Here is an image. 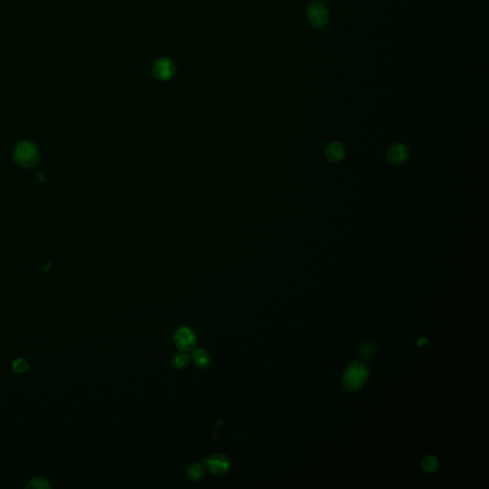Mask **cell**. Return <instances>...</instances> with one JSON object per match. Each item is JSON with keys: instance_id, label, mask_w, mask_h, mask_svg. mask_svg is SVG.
<instances>
[{"instance_id": "6da1fadb", "label": "cell", "mask_w": 489, "mask_h": 489, "mask_svg": "<svg viewBox=\"0 0 489 489\" xmlns=\"http://www.w3.org/2000/svg\"><path fill=\"white\" fill-rule=\"evenodd\" d=\"M369 377V369L360 362H355L348 366L342 378V386L344 390L349 393H354L359 390L362 386L367 382Z\"/></svg>"}, {"instance_id": "7a4b0ae2", "label": "cell", "mask_w": 489, "mask_h": 489, "mask_svg": "<svg viewBox=\"0 0 489 489\" xmlns=\"http://www.w3.org/2000/svg\"><path fill=\"white\" fill-rule=\"evenodd\" d=\"M308 20L315 28H323L330 22V13L322 2H313L308 9Z\"/></svg>"}, {"instance_id": "3957f363", "label": "cell", "mask_w": 489, "mask_h": 489, "mask_svg": "<svg viewBox=\"0 0 489 489\" xmlns=\"http://www.w3.org/2000/svg\"><path fill=\"white\" fill-rule=\"evenodd\" d=\"M173 339L180 351L188 352L195 346L196 335L190 328L180 327L174 332Z\"/></svg>"}, {"instance_id": "277c9868", "label": "cell", "mask_w": 489, "mask_h": 489, "mask_svg": "<svg viewBox=\"0 0 489 489\" xmlns=\"http://www.w3.org/2000/svg\"><path fill=\"white\" fill-rule=\"evenodd\" d=\"M206 467L213 475H224L230 467V460L224 454H214L206 459Z\"/></svg>"}, {"instance_id": "5b68a950", "label": "cell", "mask_w": 489, "mask_h": 489, "mask_svg": "<svg viewBox=\"0 0 489 489\" xmlns=\"http://www.w3.org/2000/svg\"><path fill=\"white\" fill-rule=\"evenodd\" d=\"M175 73V65L167 57H161L153 66V74L161 80H167L173 77Z\"/></svg>"}, {"instance_id": "8992f818", "label": "cell", "mask_w": 489, "mask_h": 489, "mask_svg": "<svg viewBox=\"0 0 489 489\" xmlns=\"http://www.w3.org/2000/svg\"><path fill=\"white\" fill-rule=\"evenodd\" d=\"M409 156L408 149L401 143H394L387 150L388 161L393 164L403 163Z\"/></svg>"}, {"instance_id": "52a82bcc", "label": "cell", "mask_w": 489, "mask_h": 489, "mask_svg": "<svg viewBox=\"0 0 489 489\" xmlns=\"http://www.w3.org/2000/svg\"><path fill=\"white\" fill-rule=\"evenodd\" d=\"M325 156L332 163H338L345 156V146L341 142H330L325 148Z\"/></svg>"}, {"instance_id": "ba28073f", "label": "cell", "mask_w": 489, "mask_h": 489, "mask_svg": "<svg viewBox=\"0 0 489 489\" xmlns=\"http://www.w3.org/2000/svg\"><path fill=\"white\" fill-rule=\"evenodd\" d=\"M15 157L22 164L30 165L36 160V150L31 144L23 143L16 149Z\"/></svg>"}, {"instance_id": "9c48e42d", "label": "cell", "mask_w": 489, "mask_h": 489, "mask_svg": "<svg viewBox=\"0 0 489 489\" xmlns=\"http://www.w3.org/2000/svg\"><path fill=\"white\" fill-rule=\"evenodd\" d=\"M192 358L193 363L201 369H206L211 363V356L208 352L203 348H197L192 351Z\"/></svg>"}, {"instance_id": "30bf717a", "label": "cell", "mask_w": 489, "mask_h": 489, "mask_svg": "<svg viewBox=\"0 0 489 489\" xmlns=\"http://www.w3.org/2000/svg\"><path fill=\"white\" fill-rule=\"evenodd\" d=\"M186 475L192 481H199L205 475V467L199 462L192 463L186 469Z\"/></svg>"}, {"instance_id": "8fae6325", "label": "cell", "mask_w": 489, "mask_h": 489, "mask_svg": "<svg viewBox=\"0 0 489 489\" xmlns=\"http://www.w3.org/2000/svg\"><path fill=\"white\" fill-rule=\"evenodd\" d=\"M189 355L184 351H180L171 358V365L175 369H184L189 363Z\"/></svg>"}, {"instance_id": "7c38bea8", "label": "cell", "mask_w": 489, "mask_h": 489, "mask_svg": "<svg viewBox=\"0 0 489 489\" xmlns=\"http://www.w3.org/2000/svg\"><path fill=\"white\" fill-rule=\"evenodd\" d=\"M421 467L426 473H433L439 468V461L434 456H426L421 461Z\"/></svg>"}, {"instance_id": "4fadbf2b", "label": "cell", "mask_w": 489, "mask_h": 489, "mask_svg": "<svg viewBox=\"0 0 489 489\" xmlns=\"http://www.w3.org/2000/svg\"><path fill=\"white\" fill-rule=\"evenodd\" d=\"M377 348L374 342H365L359 346V355L364 358H372L376 354Z\"/></svg>"}, {"instance_id": "5bb4252c", "label": "cell", "mask_w": 489, "mask_h": 489, "mask_svg": "<svg viewBox=\"0 0 489 489\" xmlns=\"http://www.w3.org/2000/svg\"><path fill=\"white\" fill-rule=\"evenodd\" d=\"M28 364H27V362H25L24 359L19 358V359H17V360L14 362V371L17 372V373H24V372H26V371L28 370Z\"/></svg>"}, {"instance_id": "9a60e30c", "label": "cell", "mask_w": 489, "mask_h": 489, "mask_svg": "<svg viewBox=\"0 0 489 489\" xmlns=\"http://www.w3.org/2000/svg\"><path fill=\"white\" fill-rule=\"evenodd\" d=\"M47 483H48L47 481H44L41 479H35L32 482H30V486L35 488H45V487H48Z\"/></svg>"}, {"instance_id": "2e32d148", "label": "cell", "mask_w": 489, "mask_h": 489, "mask_svg": "<svg viewBox=\"0 0 489 489\" xmlns=\"http://www.w3.org/2000/svg\"><path fill=\"white\" fill-rule=\"evenodd\" d=\"M417 343H418V346H424V345L427 344V339L424 338V337H420V338H418Z\"/></svg>"}]
</instances>
